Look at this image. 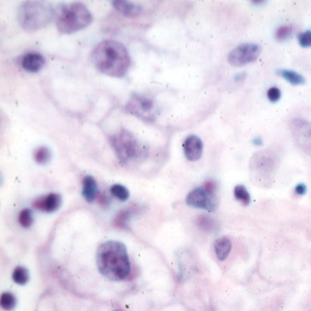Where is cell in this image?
I'll return each instance as SVG.
<instances>
[{
  "label": "cell",
  "instance_id": "4316f807",
  "mask_svg": "<svg viewBox=\"0 0 311 311\" xmlns=\"http://www.w3.org/2000/svg\"><path fill=\"white\" fill-rule=\"evenodd\" d=\"M299 45L302 48H311V31H306L298 35Z\"/></svg>",
  "mask_w": 311,
  "mask_h": 311
},
{
  "label": "cell",
  "instance_id": "f546056e",
  "mask_svg": "<svg viewBox=\"0 0 311 311\" xmlns=\"http://www.w3.org/2000/svg\"><path fill=\"white\" fill-rule=\"evenodd\" d=\"M295 192L296 194H299V195H303L306 194L307 192V187L305 186L304 184H299L298 185L296 188H295Z\"/></svg>",
  "mask_w": 311,
  "mask_h": 311
},
{
  "label": "cell",
  "instance_id": "3957f363",
  "mask_svg": "<svg viewBox=\"0 0 311 311\" xmlns=\"http://www.w3.org/2000/svg\"><path fill=\"white\" fill-rule=\"evenodd\" d=\"M56 10L48 2L26 1L18 9V21L22 29L35 32L47 27L55 20Z\"/></svg>",
  "mask_w": 311,
  "mask_h": 311
},
{
  "label": "cell",
  "instance_id": "1f68e13d",
  "mask_svg": "<svg viewBox=\"0 0 311 311\" xmlns=\"http://www.w3.org/2000/svg\"><path fill=\"white\" fill-rule=\"evenodd\" d=\"M119 311V310H117V311Z\"/></svg>",
  "mask_w": 311,
  "mask_h": 311
},
{
  "label": "cell",
  "instance_id": "8fae6325",
  "mask_svg": "<svg viewBox=\"0 0 311 311\" xmlns=\"http://www.w3.org/2000/svg\"><path fill=\"white\" fill-rule=\"evenodd\" d=\"M184 151L188 160L190 161L198 160L203 153L202 140L194 134L189 135L184 143Z\"/></svg>",
  "mask_w": 311,
  "mask_h": 311
},
{
  "label": "cell",
  "instance_id": "6da1fadb",
  "mask_svg": "<svg viewBox=\"0 0 311 311\" xmlns=\"http://www.w3.org/2000/svg\"><path fill=\"white\" fill-rule=\"evenodd\" d=\"M97 265L103 276L111 281H122L131 271V263L124 244L107 241L97 251Z\"/></svg>",
  "mask_w": 311,
  "mask_h": 311
},
{
  "label": "cell",
  "instance_id": "603a6c76",
  "mask_svg": "<svg viewBox=\"0 0 311 311\" xmlns=\"http://www.w3.org/2000/svg\"><path fill=\"white\" fill-rule=\"evenodd\" d=\"M19 222L21 227L24 229L30 228L34 222L32 210L29 208H24L19 215Z\"/></svg>",
  "mask_w": 311,
  "mask_h": 311
},
{
  "label": "cell",
  "instance_id": "52a82bcc",
  "mask_svg": "<svg viewBox=\"0 0 311 311\" xmlns=\"http://www.w3.org/2000/svg\"><path fill=\"white\" fill-rule=\"evenodd\" d=\"M261 48L254 43L241 44L229 53L228 62L235 67H241L254 62L260 55Z\"/></svg>",
  "mask_w": 311,
  "mask_h": 311
},
{
  "label": "cell",
  "instance_id": "83f0119b",
  "mask_svg": "<svg viewBox=\"0 0 311 311\" xmlns=\"http://www.w3.org/2000/svg\"><path fill=\"white\" fill-rule=\"evenodd\" d=\"M267 97L269 98L270 102L275 103V102L280 100V98L282 97V93H281V90L278 87H271L268 90Z\"/></svg>",
  "mask_w": 311,
  "mask_h": 311
},
{
  "label": "cell",
  "instance_id": "4fadbf2b",
  "mask_svg": "<svg viewBox=\"0 0 311 311\" xmlns=\"http://www.w3.org/2000/svg\"><path fill=\"white\" fill-rule=\"evenodd\" d=\"M45 65V58L39 53H28L22 58L21 67L29 72H38Z\"/></svg>",
  "mask_w": 311,
  "mask_h": 311
},
{
  "label": "cell",
  "instance_id": "7402d4cb",
  "mask_svg": "<svg viewBox=\"0 0 311 311\" xmlns=\"http://www.w3.org/2000/svg\"><path fill=\"white\" fill-rule=\"evenodd\" d=\"M111 193L117 199L121 201H126L130 196L129 190L124 186H122V185H114V186H112L111 188Z\"/></svg>",
  "mask_w": 311,
  "mask_h": 311
},
{
  "label": "cell",
  "instance_id": "5bb4252c",
  "mask_svg": "<svg viewBox=\"0 0 311 311\" xmlns=\"http://www.w3.org/2000/svg\"><path fill=\"white\" fill-rule=\"evenodd\" d=\"M112 5L120 13L126 17H136L143 11V7L140 5L124 0H115L112 2Z\"/></svg>",
  "mask_w": 311,
  "mask_h": 311
},
{
  "label": "cell",
  "instance_id": "277c9868",
  "mask_svg": "<svg viewBox=\"0 0 311 311\" xmlns=\"http://www.w3.org/2000/svg\"><path fill=\"white\" fill-rule=\"evenodd\" d=\"M111 145L123 164H132L144 160L147 149L131 131L123 129L111 138Z\"/></svg>",
  "mask_w": 311,
  "mask_h": 311
},
{
  "label": "cell",
  "instance_id": "30bf717a",
  "mask_svg": "<svg viewBox=\"0 0 311 311\" xmlns=\"http://www.w3.org/2000/svg\"><path fill=\"white\" fill-rule=\"evenodd\" d=\"M295 138L303 149L311 150V123L303 119H294L290 123Z\"/></svg>",
  "mask_w": 311,
  "mask_h": 311
},
{
  "label": "cell",
  "instance_id": "ba28073f",
  "mask_svg": "<svg viewBox=\"0 0 311 311\" xmlns=\"http://www.w3.org/2000/svg\"><path fill=\"white\" fill-rule=\"evenodd\" d=\"M186 202L189 207L214 212L219 207V199L215 193L208 192L204 187H196L187 194Z\"/></svg>",
  "mask_w": 311,
  "mask_h": 311
},
{
  "label": "cell",
  "instance_id": "ac0fdd59",
  "mask_svg": "<svg viewBox=\"0 0 311 311\" xmlns=\"http://www.w3.org/2000/svg\"><path fill=\"white\" fill-rule=\"evenodd\" d=\"M34 157H35L36 163L44 165V164L49 163L52 155H51V151L49 150V148L46 147V146H41L35 150Z\"/></svg>",
  "mask_w": 311,
  "mask_h": 311
},
{
  "label": "cell",
  "instance_id": "f1b7e54d",
  "mask_svg": "<svg viewBox=\"0 0 311 311\" xmlns=\"http://www.w3.org/2000/svg\"><path fill=\"white\" fill-rule=\"evenodd\" d=\"M203 187H204L206 190H207L208 192H211V193H215V192H216V189H217V186H216L214 181L212 180L207 181Z\"/></svg>",
  "mask_w": 311,
  "mask_h": 311
},
{
  "label": "cell",
  "instance_id": "e0dca14e",
  "mask_svg": "<svg viewBox=\"0 0 311 311\" xmlns=\"http://www.w3.org/2000/svg\"><path fill=\"white\" fill-rule=\"evenodd\" d=\"M277 74L283 77L288 83H290L293 85H300L306 83V79L299 74L297 71L290 70V69H278Z\"/></svg>",
  "mask_w": 311,
  "mask_h": 311
},
{
  "label": "cell",
  "instance_id": "7a4b0ae2",
  "mask_svg": "<svg viewBox=\"0 0 311 311\" xmlns=\"http://www.w3.org/2000/svg\"><path fill=\"white\" fill-rule=\"evenodd\" d=\"M93 62L100 72L108 76H125L131 66L128 50L121 43L113 40L101 42L93 52Z\"/></svg>",
  "mask_w": 311,
  "mask_h": 311
},
{
  "label": "cell",
  "instance_id": "44dd1931",
  "mask_svg": "<svg viewBox=\"0 0 311 311\" xmlns=\"http://www.w3.org/2000/svg\"><path fill=\"white\" fill-rule=\"evenodd\" d=\"M16 298L11 293H3L0 298V305L1 308L5 311H10L14 310L16 307Z\"/></svg>",
  "mask_w": 311,
  "mask_h": 311
},
{
  "label": "cell",
  "instance_id": "d6986e66",
  "mask_svg": "<svg viewBox=\"0 0 311 311\" xmlns=\"http://www.w3.org/2000/svg\"><path fill=\"white\" fill-rule=\"evenodd\" d=\"M234 193H235V198L237 200L241 202L244 206H249L251 201V197L246 187L242 185H238L235 187Z\"/></svg>",
  "mask_w": 311,
  "mask_h": 311
},
{
  "label": "cell",
  "instance_id": "ffe728a7",
  "mask_svg": "<svg viewBox=\"0 0 311 311\" xmlns=\"http://www.w3.org/2000/svg\"><path fill=\"white\" fill-rule=\"evenodd\" d=\"M29 278V271L24 267H17L12 273L14 282L21 285L27 284Z\"/></svg>",
  "mask_w": 311,
  "mask_h": 311
},
{
  "label": "cell",
  "instance_id": "7c38bea8",
  "mask_svg": "<svg viewBox=\"0 0 311 311\" xmlns=\"http://www.w3.org/2000/svg\"><path fill=\"white\" fill-rule=\"evenodd\" d=\"M62 205V196L61 194L51 193L34 202V207L41 211L47 213H52L57 211Z\"/></svg>",
  "mask_w": 311,
  "mask_h": 311
},
{
  "label": "cell",
  "instance_id": "9c48e42d",
  "mask_svg": "<svg viewBox=\"0 0 311 311\" xmlns=\"http://www.w3.org/2000/svg\"><path fill=\"white\" fill-rule=\"evenodd\" d=\"M273 154H270L267 151H261L256 154L253 159H251V167L254 172L257 173V176L260 174L265 177V179L269 178V175L275 170L276 160Z\"/></svg>",
  "mask_w": 311,
  "mask_h": 311
},
{
  "label": "cell",
  "instance_id": "8992f818",
  "mask_svg": "<svg viewBox=\"0 0 311 311\" xmlns=\"http://www.w3.org/2000/svg\"><path fill=\"white\" fill-rule=\"evenodd\" d=\"M126 111L132 115L151 123L156 120L158 108L152 98L143 95H132L126 105Z\"/></svg>",
  "mask_w": 311,
  "mask_h": 311
},
{
  "label": "cell",
  "instance_id": "9a60e30c",
  "mask_svg": "<svg viewBox=\"0 0 311 311\" xmlns=\"http://www.w3.org/2000/svg\"><path fill=\"white\" fill-rule=\"evenodd\" d=\"M97 194H98V189H97V181L91 175L85 176L83 178V190H82L83 198L88 203H92L97 198Z\"/></svg>",
  "mask_w": 311,
  "mask_h": 311
},
{
  "label": "cell",
  "instance_id": "d4e9b609",
  "mask_svg": "<svg viewBox=\"0 0 311 311\" xmlns=\"http://www.w3.org/2000/svg\"><path fill=\"white\" fill-rule=\"evenodd\" d=\"M292 26L290 25H284L282 27L277 29L276 33H275V37H276L278 41L282 42L286 40L291 34H292Z\"/></svg>",
  "mask_w": 311,
  "mask_h": 311
},
{
  "label": "cell",
  "instance_id": "4dcf8cb0",
  "mask_svg": "<svg viewBox=\"0 0 311 311\" xmlns=\"http://www.w3.org/2000/svg\"><path fill=\"white\" fill-rule=\"evenodd\" d=\"M253 143L256 145H262V141H261V139L260 138H256L253 141Z\"/></svg>",
  "mask_w": 311,
  "mask_h": 311
},
{
  "label": "cell",
  "instance_id": "5b68a950",
  "mask_svg": "<svg viewBox=\"0 0 311 311\" xmlns=\"http://www.w3.org/2000/svg\"><path fill=\"white\" fill-rule=\"evenodd\" d=\"M93 15L83 3H71L63 7L57 18V28L62 34H72L90 25Z\"/></svg>",
  "mask_w": 311,
  "mask_h": 311
},
{
  "label": "cell",
  "instance_id": "cb8c5ba5",
  "mask_svg": "<svg viewBox=\"0 0 311 311\" xmlns=\"http://www.w3.org/2000/svg\"><path fill=\"white\" fill-rule=\"evenodd\" d=\"M197 223H198L199 227L203 229L204 231L210 232V231H214L216 229V222L210 217H207V216L199 217Z\"/></svg>",
  "mask_w": 311,
  "mask_h": 311
},
{
  "label": "cell",
  "instance_id": "2e32d148",
  "mask_svg": "<svg viewBox=\"0 0 311 311\" xmlns=\"http://www.w3.org/2000/svg\"><path fill=\"white\" fill-rule=\"evenodd\" d=\"M214 249L218 259L221 261H224L231 253L232 241L226 236L220 237L215 241Z\"/></svg>",
  "mask_w": 311,
  "mask_h": 311
},
{
  "label": "cell",
  "instance_id": "484cf974",
  "mask_svg": "<svg viewBox=\"0 0 311 311\" xmlns=\"http://www.w3.org/2000/svg\"><path fill=\"white\" fill-rule=\"evenodd\" d=\"M131 212L130 210H123L121 213H119L116 218V221L115 223L117 224L119 227H122V228H125L126 227V224L129 221L130 217H131Z\"/></svg>",
  "mask_w": 311,
  "mask_h": 311
}]
</instances>
